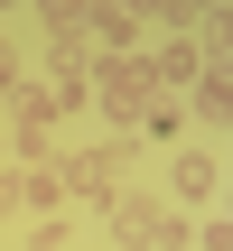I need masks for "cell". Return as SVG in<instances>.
Wrapping results in <instances>:
<instances>
[{
    "mask_svg": "<svg viewBox=\"0 0 233 251\" xmlns=\"http://www.w3.org/2000/svg\"><path fill=\"white\" fill-rule=\"evenodd\" d=\"M84 75H93V102L112 112V130H131V121H140V112L159 102V75H149V47H103V56H93Z\"/></svg>",
    "mask_w": 233,
    "mask_h": 251,
    "instance_id": "1",
    "label": "cell"
},
{
    "mask_svg": "<svg viewBox=\"0 0 233 251\" xmlns=\"http://www.w3.org/2000/svg\"><path fill=\"white\" fill-rule=\"evenodd\" d=\"M56 186L84 196V205H112V186H121V140H112V149H84V158H56Z\"/></svg>",
    "mask_w": 233,
    "mask_h": 251,
    "instance_id": "2",
    "label": "cell"
},
{
    "mask_svg": "<svg viewBox=\"0 0 233 251\" xmlns=\"http://www.w3.org/2000/svg\"><path fill=\"white\" fill-rule=\"evenodd\" d=\"M112 224H121V251H149V233L168 224V196H149V186H112V205H103Z\"/></svg>",
    "mask_w": 233,
    "mask_h": 251,
    "instance_id": "3",
    "label": "cell"
},
{
    "mask_svg": "<svg viewBox=\"0 0 233 251\" xmlns=\"http://www.w3.org/2000/svg\"><path fill=\"white\" fill-rule=\"evenodd\" d=\"M149 75H159V93H168V84H196V75H205V56H196V37H187V28H168V37L149 47Z\"/></svg>",
    "mask_w": 233,
    "mask_h": 251,
    "instance_id": "4",
    "label": "cell"
},
{
    "mask_svg": "<svg viewBox=\"0 0 233 251\" xmlns=\"http://www.w3.org/2000/svg\"><path fill=\"white\" fill-rule=\"evenodd\" d=\"M84 37H93V56H103V47H140V19H131L121 0H93V9H84Z\"/></svg>",
    "mask_w": 233,
    "mask_h": 251,
    "instance_id": "5",
    "label": "cell"
},
{
    "mask_svg": "<svg viewBox=\"0 0 233 251\" xmlns=\"http://www.w3.org/2000/svg\"><path fill=\"white\" fill-rule=\"evenodd\" d=\"M84 65H93V37H84V28H56V37H47V84H56V75H84Z\"/></svg>",
    "mask_w": 233,
    "mask_h": 251,
    "instance_id": "6",
    "label": "cell"
},
{
    "mask_svg": "<svg viewBox=\"0 0 233 251\" xmlns=\"http://www.w3.org/2000/svg\"><path fill=\"white\" fill-rule=\"evenodd\" d=\"M168 196H177V205H205V196H215V149H187V158H177V186H168Z\"/></svg>",
    "mask_w": 233,
    "mask_h": 251,
    "instance_id": "7",
    "label": "cell"
},
{
    "mask_svg": "<svg viewBox=\"0 0 233 251\" xmlns=\"http://www.w3.org/2000/svg\"><path fill=\"white\" fill-rule=\"evenodd\" d=\"M187 93H196V112H205V121H215V130H224V112H233V84H224V75H196V84H187Z\"/></svg>",
    "mask_w": 233,
    "mask_h": 251,
    "instance_id": "8",
    "label": "cell"
},
{
    "mask_svg": "<svg viewBox=\"0 0 233 251\" xmlns=\"http://www.w3.org/2000/svg\"><path fill=\"white\" fill-rule=\"evenodd\" d=\"M47 93H56V112H84V102H93V75H56Z\"/></svg>",
    "mask_w": 233,
    "mask_h": 251,
    "instance_id": "9",
    "label": "cell"
},
{
    "mask_svg": "<svg viewBox=\"0 0 233 251\" xmlns=\"http://www.w3.org/2000/svg\"><path fill=\"white\" fill-rule=\"evenodd\" d=\"M84 9H93V0H37V19H47V37H56V28H84Z\"/></svg>",
    "mask_w": 233,
    "mask_h": 251,
    "instance_id": "10",
    "label": "cell"
},
{
    "mask_svg": "<svg viewBox=\"0 0 233 251\" xmlns=\"http://www.w3.org/2000/svg\"><path fill=\"white\" fill-rule=\"evenodd\" d=\"M28 251H65V224H37V233H28Z\"/></svg>",
    "mask_w": 233,
    "mask_h": 251,
    "instance_id": "11",
    "label": "cell"
},
{
    "mask_svg": "<svg viewBox=\"0 0 233 251\" xmlns=\"http://www.w3.org/2000/svg\"><path fill=\"white\" fill-rule=\"evenodd\" d=\"M9 84H19V47L0 37V93H9Z\"/></svg>",
    "mask_w": 233,
    "mask_h": 251,
    "instance_id": "12",
    "label": "cell"
},
{
    "mask_svg": "<svg viewBox=\"0 0 233 251\" xmlns=\"http://www.w3.org/2000/svg\"><path fill=\"white\" fill-rule=\"evenodd\" d=\"M121 9H131V19H168V0H121Z\"/></svg>",
    "mask_w": 233,
    "mask_h": 251,
    "instance_id": "13",
    "label": "cell"
},
{
    "mask_svg": "<svg viewBox=\"0 0 233 251\" xmlns=\"http://www.w3.org/2000/svg\"><path fill=\"white\" fill-rule=\"evenodd\" d=\"M0 168H9V130H0Z\"/></svg>",
    "mask_w": 233,
    "mask_h": 251,
    "instance_id": "14",
    "label": "cell"
},
{
    "mask_svg": "<svg viewBox=\"0 0 233 251\" xmlns=\"http://www.w3.org/2000/svg\"><path fill=\"white\" fill-rule=\"evenodd\" d=\"M0 9H19V0H0Z\"/></svg>",
    "mask_w": 233,
    "mask_h": 251,
    "instance_id": "15",
    "label": "cell"
}]
</instances>
